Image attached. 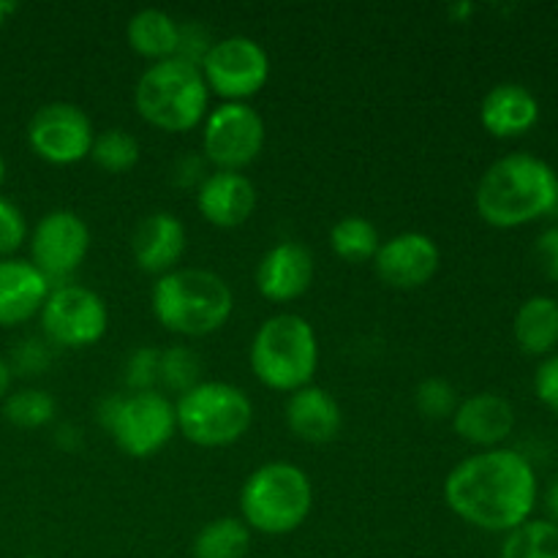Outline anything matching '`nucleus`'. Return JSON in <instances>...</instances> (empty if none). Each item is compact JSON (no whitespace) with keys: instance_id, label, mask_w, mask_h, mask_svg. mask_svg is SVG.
<instances>
[{"instance_id":"2f4dec72","label":"nucleus","mask_w":558,"mask_h":558,"mask_svg":"<svg viewBox=\"0 0 558 558\" xmlns=\"http://www.w3.org/2000/svg\"><path fill=\"white\" fill-rule=\"evenodd\" d=\"M158 363H161V354L156 349H140L129 360V385L136 387V392L150 390L153 381L158 379Z\"/></svg>"},{"instance_id":"e433bc0d","label":"nucleus","mask_w":558,"mask_h":558,"mask_svg":"<svg viewBox=\"0 0 558 558\" xmlns=\"http://www.w3.org/2000/svg\"><path fill=\"white\" fill-rule=\"evenodd\" d=\"M16 9H20V5H16L14 0H0V25H3V22L9 20V14H14Z\"/></svg>"},{"instance_id":"c85d7f7f","label":"nucleus","mask_w":558,"mask_h":558,"mask_svg":"<svg viewBox=\"0 0 558 558\" xmlns=\"http://www.w3.org/2000/svg\"><path fill=\"white\" fill-rule=\"evenodd\" d=\"M202 363L189 347H172L167 352H161V363H158V379H163V385L169 390H178L180 396L189 392L191 387L199 385Z\"/></svg>"},{"instance_id":"412c9836","label":"nucleus","mask_w":558,"mask_h":558,"mask_svg":"<svg viewBox=\"0 0 558 558\" xmlns=\"http://www.w3.org/2000/svg\"><path fill=\"white\" fill-rule=\"evenodd\" d=\"M287 425L298 439L308 445H327L341 434L343 412L330 392L308 385L289 396Z\"/></svg>"},{"instance_id":"f03ea898","label":"nucleus","mask_w":558,"mask_h":558,"mask_svg":"<svg viewBox=\"0 0 558 558\" xmlns=\"http://www.w3.org/2000/svg\"><path fill=\"white\" fill-rule=\"evenodd\" d=\"M480 218L496 229H515L558 207V174L532 153H510L485 169L474 194Z\"/></svg>"},{"instance_id":"a878e982","label":"nucleus","mask_w":558,"mask_h":558,"mask_svg":"<svg viewBox=\"0 0 558 558\" xmlns=\"http://www.w3.org/2000/svg\"><path fill=\"white\" fill-rule=\"evenodd\" d=\"M501 558H558V523L529 518L507 534Z\"/></svg>"},{"instance_id":"f3484780","label":"nucleus","mask_w":558,"mask_h":558,"mask_svg":"<svg viewBox=\"0 0 558 558\" xmlns=\"http://www.w3.org/2000/svg\"><path fill=\"white\" fill-rule=\"evenodd\" d=\"M452 428L469 445L496 450L501 441L510 439L515 428V409L496 392H477L458 403L452 414Z\"/></svg>"},{"instance_id":"f8f14e48","label":"nucleus","mask_w":558,"mask_h":558,"mask_svg":"<svg viewBox=\"0 0 558 558\" xmlns=\"http://www.w3.org/2000/svg\"><path fill=\"white\" fill-rule=\"evenodd\" d=\"M96 134L85 109L71 101H49L27 123V142L49 163H76L90 156Z\"/></svg>"},{"instance_id":"bb28decb","label":"nucleus","mask_w":558,"mask_h":558,"mask_svg":"<svg viewBox=\"0 0 558 558\" xmlns=\"http://www.w3.org/2000/svg\"><path fill=\"white\" fill-rule=\"evenodd\" d=\"M54 409H58L54 398L47 390H36V387L11 392L3 403L5 420L14 423L16 428H41V425L52 423Z\"/></svg>"},{"instance_id":"0eeeda50","label":"nucleus","mask_w":558,"mask_h":558,"mask_svg":"<svg viewBox=\"0 0 558 558\" xmlns=\"http://www.w3.org/2000/svg\"><path fill=\"white\" fill-rule=\"evenodd\" d=\"M174 420L191 445L229 447L251 428L254 403L229 381H199L174 403Z\"/></svg>"},{"instance_id":"9d476101","label":"nucleus","mask_w":558,"mask_h":558,"mask_svg":"<svg viewBox=\"0 0 558 558\" xmlns=\"http://www.w3.org/2000/svg\"><path fill=\"white\" fill-rule=\"evenodd\" d=\"M265 145V120L251 104L223 101L207 112L202 147L218 169L240 172L254 161Z\"/></svg>"},{"instance_id":"2eb2a0df","label":"nucleus","mask_w":558,"mask_h":558,"mask_svg":"<svg viewBox=\"0 0 558 558\" xmlns=\"http://www.w3.org/2000/svg\"><path fill=\"white\" fill-rule=\"evenodd\" d=\"M314 281V254L303 243H278L256 267V289L272 303H292Z\"/></svg>"},{"instance_id":"c9c22d12","label":"nucleus","mask_w":558,"mask_h":558,"mask_svg":"<svg viewBox=\"0 0 558 558\" xmlns=\"http://www.w3.org/2000/svg\"><path fill=\"white\" fill-rule=\"evenodd\" d=\"M9 387H11V368H9V365H5V360L0 357V401H3V398H5Z\"/></svg>"},{"instance_id":"7c9ffc66","label":"nucleus","mask_w":558,"mask_h":558,"mask_svg":"<svg viewBox=\"0 0 558 558\" xmlns=\"http://www.w3.org/2000/svg\"><path fill=\"white\" fill-rule=\"evenodd\" d=\"M27 238V223L22 216L20 207L11 199L0 196V256L9 259V254H14Z\"/></svg>"},{"instance_id":"f257e3e1","label":"nucleus","mask_w":558,"mask_h":558,"mask_svg":"<svg viewBox=\"0 0 558 558\" xmlns=\"http://www.w3.org/2000/svg\"><path fill=\"white\" fill-rule=\"evenodd\" d=\"M445 501L469 526L510 534L537 505V474L521 452L483 450L447 474Z\"/></svg>"},{"instance_id":"9b49d317","label":"nucleus","mask_w":558,"mask_h":558,"mask_svg":"<svg viewBox=\"0 0 558 558\" xmlns=\"http://www.w3.org/2000/svg\"><path fill=\"white\" fill-rule=\"evenodd\" d=\"M109 325L107 303L93 289L63 283L52 289L41 308V327L60 347H90L101 341Z\"/></svg>"},{"instance_id":"cd10ccee","label":"nucleus","mask_w":558,"mask_h":558,"mask_svg":"<svg viewBox=\"0 0 558 558\" xmlns=\"http://www.w3.org/2000/svg\"><path fill=\"white\" fill-rule=\"evenodd\" d=\"M140 142L123 129H109L93 140L90 158L107 172H129L140 161Z\"/></svg>"},{"instance_id":"b1692460","label":"nucleus","mask_w":558,"mask_h":558,"mask_svg":"<svg viewBox=\"0 0 558 558\" xmlns=\"http://www.w3.org/2000/svg\"><path fill=\"white\" fill-rule=\"evenodd\" d=\"M251 548V529L240 518H216L205 523L191 545L194 558H245Z\"/></svg>"},{"instance_id":"6ab92c4d","label":"nucleus","mask_w":558,"mask_h":558,"mask_svg":"<svg viewBox=\"0 0 558 558\" xmlns=\"http://www.w3.org/2000/svg\"><path fill=\"white\" fill-rule=\"evenodd\" d=\"M52 283L33 262L0 259V327L22 325L41 314Z\"/></svg>"},{"instance_id":"39448f33","label":"nucleus","mask_w":558,"mask_h":558,"mask_svg":"<svg viewBox=\"0 0 558 558\" xmlns=\"http://www.w3.org/2000/svg\"><path fill=\"white\" fill-rule=\"evenodd\" d=\"M319 365V338L300 314H276L262 322L251 343V371L265 387L294 392L308 387Z\"/></svg>"},{"instance_id":"aec40b11","label":"nucleus","mask_w":558,"mask_h":558,"mask_svg":"<svg viewBox=\"0 0 558 558\" xmlns=\"http://www.w3.org/2000/svg\"><path fill=\"white\" fill-rule=\"evenodd\" d=\"M480 120L485 131L499 140L521 136L537 125L539 101L521 82H499L485 93L480 104Z\"/></svg>"},{"instance_id":"f704fd0d","label":"nucleus","mask_w":558,"mask_h":558,"mask_svg":"<svg viewBox=\"0 0 558 558\" xmlns=\"http://www.w3.org/2000/svg\"><path fill=\"white\" fill-rule=\"evenodd\" d=\"M545 510H548L550 521L558 523V480H554V485L545 494Z\"/></svg>"},{"instance_id":"4468645a","label":"nucleus","mask_w":558,"mask_h":558,"mask_svg":"<svg viewBox=\"0 0 558 558\" xmlns=\"http://www.w3.org/2000/svg\"><path fill=\"white\" fill-rule=\"evenodd\" d=\"M439 245L425 232H401L379 245L374 256L376 272L387 287L417 289L439 270Z\"/></svg>"},{"instance_id":"ea45409f","label":"nucleus","mask_w":558,"mask_h":558,"mask_svg":"<svg viewBox=\"0 0 558 558\" xmlns=\"http://www.w3.org/2000/svg\"><path fill=\"white\" fill-rule=\"evenodd\" d=\"M556 213H558V207H556Z\"/></svg>"},{"instance_id":"393cba45","label":"nucleus","mask_w":558,"mask_h":558,"mask_svg":"<svg viewBox=\"0 0 558 558\" xmlns=\"http://www.w3.org/2000/svg\"><path fill=\"white\" fill-rule=\"evenodd\" d=\"M330 245L343 262H365L374 259L379 251L381 238L379 229L363 216H347L332 223Z\"/></svg>"},{"instance_id":"a211bd4d","label":"nucleus","mask_w":558,"mask_h":558,"mask_svg":"<svg viewBox=\"0 0 558 558\" xmlns=\"http://www.w3.org/2000/svg\"><path fill=\"white\" fill-rule=\"evenodd\" d=\"M185 227L174 213L158 210L142 218L131 234V251H134L136 265L145 272L174 270L185 254Z\"/></svg>"},{"instance_id":"4c0bfd02","label":"nucleus","mask_w":558,"mask_h":558,"mask_svg":"<svg viewBox=\"0 0 558 558\" xmlns=\"http://www.w3.org/2000/svg\"><path fill=\"white\" fill-rule=\"evenodd\" d=\"M472 9H474L472 3H466V5H452L450 14H452V16H463V14H469V11H472Z\"/></svg>"},{"instance_id":"1a4fd4ad","label":"nucleus","mask_w":558,"mask_h":558,"mask_svg":"<svg viewBox=\"0 0 558 558\" xmlns=\"http://www.w3.org/2000/svg\"><path fill=\"white\" fill-rule=\"evenodd\" d=\"M199 69L210 93H218L227 101H245L265 87L270 58L254 38L227 36L213 41Z\"/></svg>"},{"instance_id":"c756f323","label":"nucleus","mask_w":558,"mask_h":558,"mask_svg":"<svg viewBox=\"0 0 558 558\" xmlns=\"http://www.w3.org/2000/svg\"><path fill=\"white\" fill-rule=\"evenodd\" d=\"M458 392L456 387L447 379H439V376H428L417 385L414 390V407L423 417L428 420H447L456 414L458 409Z\"/></svg>"},{"instance_id":"20e7f679","label":"nucleus","mask_w":558,"mask_h":558,"mask_svg":"<svg viewBox=\"0 0 558 558\" xmlns=\"http://www.w3.org/2000/svg\"><path fill=\"white\" fill-rule=\"evenodd\" d=\"M134 101L147 123L180 134L207 118L210 87L199 65L183 58H167L142 71Z\"/></svg>"},{"instance_id":"72a5a7b5","label":"nucleus","mask_w":558,"mask_h":558,"mask_svg":"<svg viewBox=\"0 0 558 558\" xmlns=\"http://www.w3.org/2000/svg\"><path fill=\"white\" fill-rule=\"evenodd\" d=\"M534 259H537L539 270L558 283V227L545 229L534 243Z\"/></svg>"},{"instance_id":"dca6fc26","label":"nucleus","mask_w":558,"mask_h":558,"mask_svg":"<svg viewBox=\"0 0 558 558\" xmlns=\"http://www.w3.org/2000/svg\"><path fill=\"white\" fill-rule=\"evenodd\" d=\"M256 185L243 172L216 169L202 180L196 191V207L210 223L223 229L240 227L256 210Z\"/></svg>"},{"instance_id":"58836bf2","label":"nucleus","mask_w":558,"mask_h":558,"mask_svg":"<svg viewBox=\"0 0 558 558\" xmlns=\"http://www.w3.org/2000/svg\"><path fill=\"white\" fill-rule=\"evenodd\" d=\"M3 180H5V161L3 156H0V185H3Z\"/></svg>"},{"instance_id":"6e6552de","label":"nucleus","mask_w":558,"mask_h":558,"mask_svg":"<svg viewBox=\"0 0 558 558\" xmlns=\"http://www.w3.org/2000/svg\"><path fill=\"white\" fill-rule=\"evenodd\" d=\"M101 423L112 430L114 445L131 458L156 456L178 428L174 403L156 390L112 398L101 407Z\"/></svg>"},{"instance_id":"ddd939ff","label":"nucleus","mask_w":558,"mask_h":558,"mask_svg":"<svg viewBox=\"0 0 558 558\" xmlns=\"http://www.w3.org/2000/svg\"><path fill=\"white\" fill-rule=\"evenodd\" d=\"M90 248V229L74 210H52L31 234L33 265L52 281L71 276Z\"/></svg>"},{"instance_id":"5701e85b","label":"nucleus","mask_w":558,"mask_h":558,"mask_svg":"<svg viewBox=\"0 0 558 558\" xmlns=\"http://www.w3.org/2000/svg\"><path fill=\"white\" fill-rule=\"evenodd\" d=\"M125 36L134 52L158 63L178 54L180 22L163 9H140L125 25Z\"/></svg>"},{"instance_id":"7ed1b4c3","label":"nucleus","mask_w":558,"mask_h":558,"mask_svg":"<svg viewBox=\"0 0 558 558\" xmlns=\"http://www.w3.org/2000/svg\"><path fill=\"white\" fill-rule=\"evenodd\" d=\"M153 314L178 336H210L221 330L234 308V294L218 272L205 267H174L153 283Z\"/></svg>"},{"instance_id":"423d86ee","label":"nucleus","mask_w":558,"mask_h":558,"mask_svg":"<svg viewBox=\"0 0 558 558\" xmlns=\"http://www.w3.org/2000/svg\"><path fill=\"white\" fill-rule=\"evenodd\" d=\"M314 505L308 474L287 461L265 463L245 480L240 490V512L248 529L262 534H289L300 529Z\"/></svg>"},{"instance_id":"4be33fe9","label":"nucleus","mask_w":558,"mask_h":558,"mask_svg":"<svg viewBox=\"0 0 558 558\" xmlns=\"http://www.w3.org/2000/svg\"><path fill=\"white\" fill-rule=\"evenodd\" d=\"M518 347L526 354L543 357L558 347V300L548 294H534L518 308L512 322Z\"/></svg>"},{"instance_id":"473e14b6","label":"nucleus","mask_w":558,"mask_h":558,"mask_svg":"<svg viewBox=\"0 0 558 558\" xmlns=\"http://www.w3.org/2000/svg\"><path fill=\"white\" fill-rule=\"evenodd\" d=\"M534 392H537L539 401L558 414V354H550L548 360H543L534 374Z\"/></svg>"}]
</instances>
